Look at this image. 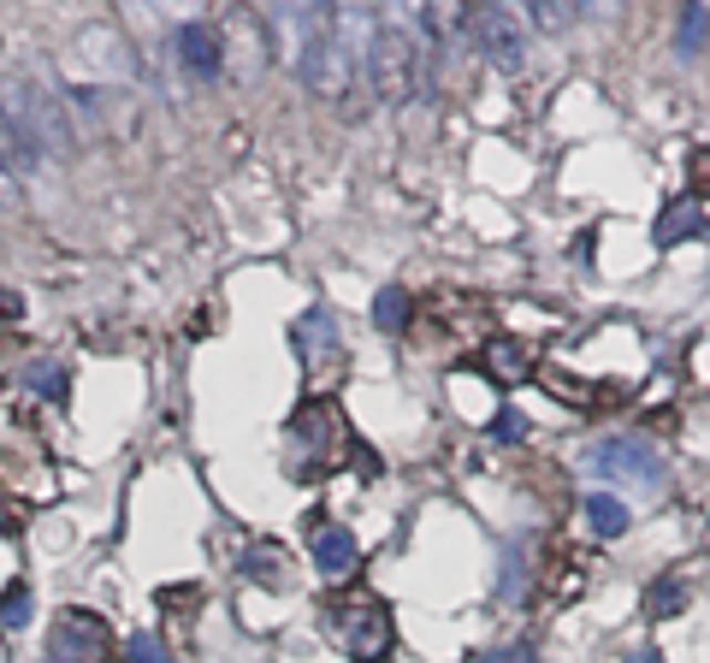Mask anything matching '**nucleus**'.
<instances>
[{
	"label": "nucleus",
	"instance_id": "13",
	"mask_svg": "<svg viewBox=\"0 0 710 663\" xmlns=\"http://www.w3.org/2000/svg\"><path fill=\"white\" fill-rule=\"evenodd\" d=\"M586 527H593L598 539H621L628 533V504L610 498V491H593V498H586Z\"/></svg>",
	"mask_w": 710,
	"mask_h": 663
},
{
	"label": "nucleus",
	"instance_id": "6",
	"mask_svg": "<svg viewBox=\"0 0 710 663\" xmlns=\"http://www.w3.org/2000/svg\"><path fill=\"white\" fill-rule=\"evenodd\" d=\"M467 37H474L480 54H486V65H497V72H522V60H527V30H522V19H515L510 7H480V12H467Z\"/></svg>",
	"mask_w": 710,
	"mask_h": 663
},
{
	"label": "nucleus",
	"instance_id": "3",
	"mask_svg": "<svg viewBox=\"0 0 710 663\" xmlns=\"http://www.w3.org/2000/svg\"><path fill=\"white\" fill-rule=\"evenodd\" d=\"M586 474L593 480H610V486H639V491H657L663 486V456L639 438H598L586 450Z\"/></svg>",
	"mask_w": 710,
	"mask_h": 663
},
{
	"label": "nucleus",
	"instance_id": "17",
	"mask_svg": "<svg viewBox=\"0 0 710 663\" xmlns=\"http://www.w3.org/2000/svg\"><path fill=\"white\" fill-rule=\"evenodd\" d=\"M37 160H42V148L30 143L19 125H12V118H7V107H0V166H7V173H12V166H24V173H30Z\"/></svg>",
	"mask_w": 710,
	"mask_h": 663
},
{
	"label": "nucleus",
	"instance_id": "9",
	"mask_svg": "<svg viewBox=\"0 0 710 663\" xmlns=\"http://www.w3.org/2000/svg\"><path fill=\"white\" fill-rule=\"evenodd\" d=\"M315 569L326 581H350L361 569V546H356L350 527H315Z\"/></svg>",
	"mask_w": 710,
	"mask_h": 663
},
{
	"label": "nucleus",
	"instance_id": "25",
	"mask_svg": "<svg viewBox=\"0 0 710 663\" xmlns=\"http://www.w3.org/2000/svg\"><path fill=\"white\" fill-rule=\"evenodd\" d=\"M131 663H166L161 640H154V634H136V640H131Z\"/></svg>",
	"mask_w": 710,
	"mask_h": 663
},
{
	"label": "nucleus",
	"instance_id": "10",
	"mask_svg": "<svg viewBox=\"0 0 710 663\" xmlns=\"http://www.w3.org/2000/svg\"><path fill=\"white\" fill-rule=\"evenodd\" d=\"M297 355L308 367H326V362H338V332H332V320H326L320 309H308L297 320Z\"/></svg>",
	"mask_w": 710,
	"mask_h": 663
},
{
	"label": "nucleus",
	"instance_id": "19",
	"mask_svg": "<svg viewBox=\"0 0 710 663\" xmlns=\"http://www.w3.org/2000/svg\"><path fill=\"white\" fill-rule=\"evenodd\" d=\"M24 385L37 391V397H48V403H65V397H72V385H65V367H60V362H30V367H24Z\"/></svg>",
	"mask_w": 710,
	"mask_h": 663
},
{
	"label": "nucleus",
	"instance_id": "22",
	"mask_svg": "<svg viewBox=\"0 0 710 663\" xmlns=\"http://www.w3.org/2000/svg\"><path fill=\"white\" fill-rule=\"evenodd\" d=\"M0 622H7V628H24L30 622V587L24 581L7 587V599H0Z\"/></svg>",
	"mask_w": 710,
	"mask_h": 663
},
{
	"label": "nucleus",
	"instance_id": "27",
	"mask_svg": "<svg viewBox=\"0 0 710 663\" xmlns=\"http://www.w3.org/2000/svg\"><path fill=\"white\" fill-rule=\"evenodd\" d=\"M12 201H19V178H12V173H7V166H0V214H7V208H12Z\"/></svg>",
	"mask_w": 710,
	"mask_h": 663
},
{
	"label": "nucleus",
	"instance_id": "24",
	"mask_svg": "<svg viewBox=\"0 0 710 663\" xmlns=\"http://www.w3.org/2000/svg\"><path fill=\"white\" fill-rule=\"evenodd\" d=\"M492 438H497V445H522V438H527V415L504 410V415L492 421Z\"/></svg>",
	"mask_w": 710,
	"mask_h": 663
},
{
	"label": "nucleus",
	"instance_id": "7",
	"mask_svg": "<svg viewBox=\"0 0 710 663\" xmlns=\"http://www.w3.org/2000/svg\"><path fill=\"white\" fill-rule=\"evenodd\" d=\"M290 450H308V468H326L338 450V410L332 403H308V410H297V421H290Z\"/></svg>",
	"mask_w": 710,
	"mask_h": 663
},
{
	"label": "nucleus",
	"instance_id": "5",
	"mask_svg": "<svg viewBox=\"0 0 710 663\" xmlns=\"http://www.w3.org/2000/svg\"><path fill=\"white\" fill-rule=\"evenodd\" d=\"M42 663H113V628L95 610H65L48 628V652Z\"/></svg>",
	"mask_w": 710,
	"mask_h": 663
},
{
	"label": "nucleus",
	"instance_id": "20",
	"mask_svg": "<svg viewBox=\"0 0 710 663\" xmlns=\"http://www.w3.org/2000/svg\"><path fill=\"white\" fill-rule=\"evenodd\" d=\"M90 60H101L107 72H131V54H125V37H113V30H90Z\"/></svg>",
	"mask_w": 710,
	"mask_h": 663
},
{
	"label": "nucleus",
	"instance_id": "11",
	"mask_svg": "<svg viewBox=\"0 0 710 663\" xmlns=\"http://www.w3.org/2000/svg\"><path fill=\"white\" fill-rule=\"evenodd\" d=\"M480 367L492 373V385H527V380H533V362H527V350L515 344V338H497V344H486Z\"/></svg>",
	"mask_w": 710,
	"mask_h": 663
},
{
	"label": "nucleus",
	"instance_id": "14",
	"mask_svg": "<svg viewBox=\"0 0 710 663\" xmlns=\"http://www.w3.org/2000/svg\"><path fill=\"white\" fill-rule=\"evenodd\" d=\"M527 563H533V539H515V546L504 551V569H497V599H510V604L522 599V592H527V574H533Z\"/></svg>",
	"mask_w": 710,
	"mask_h": 663
},
{
	"label": "nucleus",
	"instance_id": "26",
	"mask_svg": "<svg viewBox=\"0 0 710 663\" xmlns=\"http://www.w3.org/2000/svg\"><path fill=\"white\" fill-rule=\"evenodd\" d=\"M480 663H533V645H510V652H492V657H480Z\"/></svg>",
	"mask_w": 710,
	"mask_h": 663
},
{
	"label": "nucleus",
	"instance_id": "12",
	"mask_svg": "<svg viewBox=\"0 0 710 663\" xmlns=\"http://www.w3.org/2000/svg\"><path fill=\"white\" fill-rule=\"evenodd\" d=\"M651 237H657V249H675V244H687V237H704V214L681 196V201H669V208L657 214V231Z\"/></svg>",
	"mask_w": 710,
	"mask_h": 663
},
{
	"label": "nucleus",
	"instance_id": "18",
	"mask_svg": "<svg viewBox=\"0 0 710 663\" xmlns=\"http://www.w3.org/2000/svg\"><path fill=\"white\" fill-rule=\"evenodd\" d=\"M373 327L391 332V338L409 327V291H403V284H385V291L373 297Z\"/></svg>",
	"mask_w": 710,
	"mask_h": 663
},
{
	"label": "nucleus",
	"instance_id": "8",
	"mask_svg": "<svg viewBox=\"0 0 710 663\" xmlns=\"http://www.w3.org/2000/svg\"><path fill=\"white\" fill-rule=\"evenodd\" d=\"M178 65H184L196 83H214L219 65H225L219 30H214V24H184V30H178Z\"/></svg>",
	"mask_w": 710,
	"mask_h": 663
},
{
	"label": "nucleus",
	"instance_id": "2",
	"mask_svg": "<svg viewBox=\"0 0 710 663\" xmlns=\"http://www.w3.org/2000/svg\"><path fill=\"white\" fill-rule=\"evenodd\" d=\"M0 107H7V118L42 148V155H65V148H72V118H65V95H54L42 77L7 83Z\"/></svg>",
	"mask_w": 710,
	"mask_h": 663
},
{
	"label": "nucleus",
	"instance_id": "1",
	"mask_svg": "<svg viewBox=\"0 0 710 663\" xmlns=\"http://www.w3.org/2000/svg\"><path fill=\"white\" fill-rule=\"evenodd\" d=\"M426 30H421V12H379V30H373V54H368V77L379 101H414L426 83Z\"/></svg>",
	"mask_w": 710,
	"mask_h": 663
},
{
	"label": "nucleus",
	"instance_id": "15",
	"mask_svg": "<svg viewBox=\"0 0 710 663\" xmlns=\"http://www.w3.org/2000/svg\"><path fill=\"white\" fill-rule=\"evenodd\" d=\"M681 610H687V581L681 574H657V581L646 587V617L669 622V617H681Z\"/></svg>",
	"mask_w": 710,
	"mask_h": 663
},
{
	"label": "nucleus",
	"instance_id": "23",
	"mask_svg": "<svg viewBox=\"0 0 710 663\" xmlns=\"http://www.w3.org/2000/svg\"><path fill=\"white\" fill-rule=\"evenodd\" d=\"M692 196H710V143L687 155V201Z\"/></svg>",
	"mask_w": 710,
	"mask_h": 663
},
{
	"label": "nucleus",
	"instance_id": "21",
	"mask_svg": "<svg viewBox=\"0 0 710 663\" xmlns=\"http://www.w3.org/2000/svg\"><path fill=\"white\" fill-rule=\"evenodd\" d=\"M527 19L539 24V30H563V24H575V19H580V7H557V0H533V7H527Z\"/></svg>",
	"mask_w": 710,
	"mask_h": 663
},
{
	"label": "nucleus",
	"instance_id": "16",
	"mask_svg": "<svg viewBox=\"0 0 710 663\" xmlns=\"http://www.w3.org/2000/svg\"><path fill=\"white\" fill-rule=\"evenodd\" d=\"M710 48V7H687L681 24H675V54L681 60H699Z\"/></svg>",
	"mask_w": 710,
	"mask_h": 663
},
{
	"label": "nucleus",
	"instance_id": "4",
	"mask_svg": "<svg viewBox=\"0 0 710 663\" xmlns=\"http://www.w3.org/2000/svg\"><path fill=\"white\" fill-rule=\"evenodd\" d=\"M332 628H338V645L350 652L356 663H379L391 652L397 628H391V610L379 599H343L332 610Z\"/></svg>",
	"mask_w": 710,
	"mask_h": 663
}]
</instances>
